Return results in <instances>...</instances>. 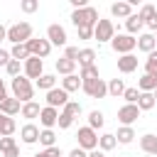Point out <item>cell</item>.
<instances>
[{
	"instance_id": "obj_48",
	"label": "cell",
	"mask_w": 157,
	"mask_h": 157,
	"mask_svg": "<svg viewBox=\"0 0 157 157\" xmlns=\"http://www.w3.org/2000/svg\"><path fill=\"white\" fill-rule=\"evenodd\" d=\"M69 157H88V152H86V150H81V147H74V150L69 152Z\"/></svg>"
},
{
	"instance_id": "obj_30",
	"label": "cell",
	"mask_w": 157,
	"mask_h": 157,
	"mask_svg": "<svg viewBox=\"0 0 157 157\" xmlns=\"http://www.w3.org/2000/svg\"><path fill=\"white\" fill-rule=\"evenodd\" d=\"M20 113H22V118H29V120H32V118H39L42 108H39V103L29 101V103H25V105H22V110H20Z\"/></svg>"
},
{
	"instance_id": "obj_10",
	"label": "cell",
	"mask_w": 157,
	"mask_h": 157,
	"mask_svg": "<svg viewBox=\"0 0 157 157\" xmlns=\"http://www.w3.org/2000/svg\"><path fill=\"white\" fill-rule=\"evenodd\" d=\"M140 108L137 105H132V103H125L123 108H118V120L123 123V125H132L137 118H140Z\"/></svg>"
},
{
	"instance_id": "obj_24",
	"label": "cell",
	"mask_w": 157,
	"mask_h": 157,
	"mask_svg": "<svg viewBox=\"0 0 157 157\" xmlns=\"http://www.w3.org/2000/svg\"><path fill=\"white\" fill-rule=\"evenodd\" d=\"M142 25H145V22H142V17H140L137 12H132V15L125 20V29H128V34H137V32L142 29Z\"/></svg>"
},
{
	"instance_id": "obj_32",
	"label": "cell",
	"mask_w": 157,
	"mask_h": 157,
	"mask_svg": "<svg viewBox=\"0 0 157 157\" xmlns=\"http://www.w3.org/2000/svg\"><path fill=\"white\" fill-rule=\"evenodd\" d=\"M155 93H140V98H137V108L140 110H150V108H155Z\"/></svg>"
},
{
	"instance_id": "obj_51",
	"label": "cell",
	"mask_w": 157,
	"mask_h": 157,
	"mask_svg": "<svg viewBox=\"0 0 157 157\" xmlns=\"http://www.w3.org/2000/svg\"><path fill=\"white\" fill-rule=\"evenodd\" d=\"M145 25H147V27H150V29H152V32H157V15H155V17H152V20H147V22H145Z\"/></svg>"
},
{
	"instance_id": "obj_22",
	"label": "cell",
	"mask_w": 157,
	"mask_h": 157,
	"mask_svg": "<svg viewBox=\"0 0 157 157\" xmlns=\"http://www.w3.org/2000/svg\"><path fill=\"white\" fill-rule=\"evenodd\" d=\"M78 66H81V69H86V66H96V52H93L91 47H86V49L78 52Z\"/></svg>"
},
{
	"instance_id": "obj_42",
	"label": "cell",
	"mask_w": 157,
	"mask_h": 157,
	"mask_svg": "<svg viewBox=\"0 0 157 157\" xmlns=\"http://www.w3.org/2000/svg\"><path fill=\"white\" fill-rule=\"evenodd\" d=\"M20 7H22V12H34V10L39 7V2H37V0H22Z\"/></svg>"
},
{
	"instance_id": "obj_17",
	"label": "cell",
	"mask_w": 157,
	"mask_h": 157,
	"mask_svg": "<svg viewBox=\"0 0 157 157\" xmlns=\"http://www.w3.org/2000/svg\"><path fill=\"white\" fill-rule=\"evenodd\" d=\"M135 69H137V56L135 54H125V56L118 59V71L120 74H132Z\"/></svg>"
},
{
	"instance_id": "obj_6",
	"label": "cell",
	"mask_w": 157,
	"mask_h": 157,
	"mask_svg": "<svg viewBox=\"0 0 157 157\" xmlns=\"http://www.w3.org/2000/svg\"><path fill=\"white\" fill-rule=\"evenodd\" d=\"M83 93L86 96H91V98H103V96H108V83L98 76V78H91V81H83Z\"/></svg>"
},
{
	"instance_id": "obj_39",
	"label": "cell",
	"mask_w": 157,
	"mask_h": 157,
	"mask_svg": "<svg viewBox=\"0 0 157 157\" xmlns=\"http://www.w3.org/2000/svg\"><path fill=\"white\" fill-rule=\"evenodd\" d=\"M123 98H125L128 103H132V105H137V98H140V88H125V93H123Z\"/></svg>"
},
{
	"instance_id": "obj_53",
	"label": "cell",
	"mask_w": 157,
	"mask_h": 157,
	"mask_svg": "<svg viewBox=\"0 0 157 157\" xmlns=\"http://www.w3.org/2000/svg\"><path fill=\"white\" fill-rule=\"evenodd\" d=\"M2 39H7V27L0 25V42H2Z\"/></svg>"
},
{
	"instance_id": "obj_19",
	"label": "cell",
	"mask_w": 157,
	"mask_h": 157,
	"mask_svg": "<svg viewBox=\"0 0 157 157\" xmlns=\"http://www.w3.org/2000/svg\"><path fill=\"white\" fill-rule=\"evenodd\" d=\"M110 15H113V17H125V20H128V17L132 15V5H130L128 0L113 2V5H110Z\"/></svg>"
},
{
	"instance_id": "obj_46",
	"label": "cell",
	"mask_w": 157,
	"mask_h": 157,
	"mask_svg": "<svg viewBox=\"0 0 157 157\" xmlns=\"http://www.w3.org/2000/svg\"><path fill=\"white\" fill-rule=\"evenodd\" d=\"M12 61V56H10V52H5V49H0V66H7Z\"/></svg>"
},
{
	"instance_id": "obj_29",
	"label": "cell",
	"mask_w": 157,
	"mask_h": 157,
	"mask_svg": "<svg viewBox=\"0 0 157 157\" xmlns=\"http://www.w3.org/2000/svg\"><path fill=\"white\" fill-rule=\"evenodd\" d=\"M123 93H125V83H123V78H110V81H108V96L118 98V96H123Z\"/></svg>"
},
{
	"instance_id": "obj_14",
	"label": "cell",
	"mask_w": 157,
	"mask_h": 157,
	"mask_svg": "<svg viewBox=\"0 0 157 157\" xmlns=\"http://www.w3.org/2000/svg\"><path fill=\"white\" fill-rule=\"evenodd\" d=\"M39 128L34 125V123H27V125H22V130H20V137H22V142L25 145H34L37 140H39Z\"/></svg>"
},
{
	"instance_id": "obj_50",
	"label": "cell",
	"mask_w": 157,
	"mask_h": 157,
	"mask_svg": "<svg viewBox=\"0 0 157 157\" xmlns=\"http://www.w3.org/2000/svg\"><path fill=\"white\" fill-rule=\"evenodd\" d=\"M2 157H20V147H12V150L2 152Z\"/></svg>"
},
{
	"instance_id": "obj_36",
	"label": "cell",
	"mask_w": 157,
	"mask_h": 157,
	"mask_svg": "<svg viewBox=\"0 0 157 157\" xmlns=\"http://www.w3.org/2000/svg\"><path fill=\"white\" fill-rule=\"evenodd\" d=\"M22 69H25V66H22V64H20L17 59H12V61H10L7 66H5V71H7V74H10L12 78H17V76H22V74H20Z\"/></svg>"
},
{
	"instance_id": "obj_16",
	"label": "cell",
	"mask_w": 157,
	"mask_h": 157,
	"mask_svg": "<svg viewBox=\"0 0 157 157\" xmlns=\"http://www.w3.org/2000/svg\"><path fill=\"white\" fill-rule=\"evenodd\" d=\"M140 150H142L145 155H155V157H157V135L145 132V135L140 137Z\"/></svg>"
},
{
	"instance_id": "obj_20",
	"label": "cell",
	"mask_w": 157,
	"mask_h": 157,
	"mask_svg": "<svg viewBox=\"0 0 157 157\" xmlns=\"http://www.w3.org/2000/svg\"><path fill=\"white\" fill-rule=\"evenodd\" d=\"M17 130V125H15V118H10V115H2L0 113V137H12V132Z\"/></svg>"
},
{
	"instance_id": "obj_2",
	"label": "cell",
	"mask_w": 157,
	"mask_h": 157,
	"mask_svg": "<svg viewBox=\"0 0 157 157\" xmlns=\"http://www.w3.org/2000/svg\"><path fill=\"white\" fill-rule=\"evenodd\" d=\"M12 98H17L22 105L29 103V101L34 98V88H32V83H29L27 76H17V78H12Z\"/></svg>"
},
{
	"instance_id": "obj_33",
	"label": "cell",
	"mask_w": 157,
	"mask_h": 157,
	"mask_svg": "<svg viewBox=\"0 0 157 157\" xmlns=\"http://www.w3.org/2000/svg\"><path fill=\"white\" fill-rule=\"evenodd\" d=\"M103 123H105V118H103L101 110H91V113H88V128L98 130V128H103Z\"/></svg>"
},
{
	"instance_id": "obj_37",
	"label": "cell",
	"mask_w": 157,
	"mask_h": 157,
	"mask_svg": "<svg viewBox=\"0 0 157 157\" xmlns=\"http://www.w3.org/2000/svg\"><path fill=\"white\" fill-rule=\"evenodd\" d=\"M78 76H81V81L98 78V66H86V69H81V71H78Z\"/></svg>"
},
{
	"instance_id": "obj_44",
	"label": "cell",
	"mask_w": 157,
	"mask_h": 157,
	"mask_svg": "<svg viewBox=\"0 0 157 157\" xmlns=\"http://www.w3.org/2000/svg\"><path fill=\"white\" fill-rule=\"evenodd\" d=\"M78 52H81V49H78V47H66V54H64V56H66V59H71V61H76V64H78Z\"/></svg>"
},
{
	"instance_id": "obj_47",
	"label": "cell",
	"mask_w": 157,
	"mask_h": 157,
	"mask_svg": "<svg viewBox=\"0 0 157 157\" xmlns=\"http://www.w3.org/2000/svg\"><path fill=\"white\" fill-rule=\"evenodd\" d=\"M44 155H47V157H61V150H59V147L54 145V147H49V150H44Z\"/></svg>"
},
{
	"instance_id": "obj_15",
	"label": "cell",
	"mask_w": 157,
	"mask_h": 157,
	"mask_svg": "<svg viewBox=\"0 0 157 157\" xmlns=\"http://www.w3.org/2000/svg\"><path fill=\"white\" fill-rule=\"evenodd\" d=\"M155 47H157V39H155V34H152V32H145V34H140V37H137V49H140V52L152 54V52H155Z\"/></svg>"
},
{
	"instance_id": "obj_7",
	"label": "cell",
	"mask_w": 157,
	"mask_h": 157,
	"mask_svg": "<svg viewBox=\"0 0 157 157\" xmlns=\"http://www.w3.org/2000/svg\"><path fill=\"white\" fill-rule=\"evenodd\" d=\"M113 37H115V25L110 20H98V25L93 29V39H98V42H113Z\"/></svg>"
},
{
	"instance_id": "obj_45",
	"label": "cell",
	"mask_w": 157,
	"mask_h": 157,
	"mask_svg": "<svg viewBox=\"0 0 157 157\" xmlns=\"http://www.w3.org/2000/svg\"><path fill=\"white\" fill-rule=\"evenodd\" d=\"M93 29H96V27H81V29H78V39H91V37H93Z\"/></svg>"
},
{
	"instance_id": "obj_25",
	"label": "cell",
	"mask_w": 157,
	"mask_h": 157,
	"mask_svg": "<svg viewBox=\"0 0 157 157\" xmlns=\"http://www.w3.org/2000/svg\"><path fill=\"white\" fill-rule=\"evenodd\" d=\"M115 140H118L120 145H130V142L135 140V130H132L130 125H123V128H118V135H115Z\"/></svg>"
},
{
	"instance_id": "obj_3",
	"label": "cell",
	"mask_w": 157,
	"mask_h": 157,
	"mask_svg": "<svg viewBox=\"0 0 157 157\" xmlns=\"http://www.w3.org/2000/svg\"><path fill=\"white\" fill-rule=\"evenodd\" d=\"M7 39L12 44H27L32 39V25L29 22H15L12 27H7Z\"/></svg>"
},
{
	"instance_id": "obj_34",
	"label": "cell",
	"mask_w": 157,
	"mask_h": 157,
	"mask_svg": "<svg viewBox=\"0 0 157 157\" xmlns=\"http://www.w3.org/2000/svg\"><path fill=\"white\" fill-rule=\"evenodd\" d=\"M39 142L44 145V150L54 147V145H56V135H54V130H42V132H39Z\"/></svg>"
},
{
	"instance_id": "obj_21",
	"label": "cell",
	"mask_w": 157,
	"mask_h": 157,
	"mask_svg": "<svg viewBox=\"0 0 157 157\" xmlns=\"http://www.w3.org/2000/svg\"><path fill=\"white\" fill-rule=\"evenodd\" d=\"M20 110H22V105H20L17 98H5V101L0 103V113H2V115H10V118H12V115L20 113Z\"/></svg>"
},
{
	"instance_id": "obj_31",
	"label": "cell",
	"mask_w": 157,
	"mask_h": 157,
	"mask_svg": "<svg viewBox=\"0 0 157 157\" xmlns=\"http://www.w3.org/2000/svg\"><path fill=\"white\" fill-rule=\"evenodd\" d=\"M115 145H118V140H115V135H113V132H105V135H101V137H98V147H101L103 152L113 150Z\"/></svg>"
},
{
	"instance_id": "obj_49",
	"label": "cell",
	"mask_w": 157,
	"mask_h": 157,
	"mask_svg": "<svg viewBox=\"0 0 157 157\" xmlns=\"http://www.w3.org/2000/svg\"><path fill=\"white\" fill-rule=\"evenodd\" d=\"M5 98H10V96H7V88H5V81L0 78V103H2Z\"/></svg>"
},
{
	"instance_id": "obj_43",
	"label": "cell",
	"mask_w": 157,
	"mask_h": 157,
	"mask_svg": "<svg viewBox=\"0 0 157 157\" xmlns=\"http://www.w3.org/2000/svg\"><path fill=\"white\" fill-rule=\"evenodd\" d=\"M12 147H17L15 145V137H0V152H7Z\"/></svg>"
},
{
	"instance_id": "obj_5",
	"label": "cell",
	"mask_w": 157,
	"mask_h": 157,
	"mask_svg": "<svg viewBox=\"0 0 157 157\" xmlns=\"http://www.w3.org/2000/svg\"><path fill=\"white\" fill-rule=\"evenodd\" d=\"M78 147L81 150H86V152H91V150H98V135H96V130L93 128H78Z\"/></svg>"
},
{
	"instance_id": "obj_40",
	"label": "cell",
	"mask_w": 157,
	"mask_h": 157,
	"mask_svg": "<svg viewBox=\"0 0 157 157\" xmlns=\"http://www.w3.org/2000/svg\"><path fill=\"white\" fill-rule=\"evenodd\" d=\"M71 123H74V115H69V113H59V120H56V125L61 128V130H66V128H71Z\"/></svg>"
},
{
	"instance_id": "obj_35",
	"label": "cell",
	"mask_w": 157,
	"mask_h": 157,
	"mask_svg": "<svg viewBox=\"0 0 157 157\" xmlns=\"http://www.w3.org/2000/svg\"><path fill=\"white\" fill-rule=\"evenodd\" d=\"M145 74L157 76V49L152 54H147V59H145Z\"/></svg>"
},
{
	"instance_id": "obj_56",
	"label": "cell",
	"mask_w": 157,
	"mask_h": 157,
	"mask_svg": "<svg viewBox=\"0 0 157 157\" xmlns=\"http://www.w3.org/2000/svg\"><path fill=\"white\" fill-rule=\"evenodd\" d=\"M155 39H157V32H155Z\"/></svg>"
},
{
	"instance_id": "obj_13",
	"label": "cell",
	"mask_w": 157,
	"mask_h": 157,
	"mask_svg": "<svg viewBox=\"0 0 157 157\" xmlns=\"http://www.w3.org/2000/svg\"><path fill=\"white\" fill-rule=\"evenodd\" d=\"M56 120H59V110H56V108L44 105V108H42V113H39V123L44 125V130H52V128L56 125Z\"/></svg>"
},
{
	"instance_id": "obj_41",
	"label": "cell",
	"mask_w": 157,
	"mask_h": 157,
	"mask_svg": "<svg viewBox=\"0 0 157 157\" xmlns=\"http://www.w3.org/2000/svg\"><path fill=\"white\" fill-rule=\"evenodd\" d=\"M64 113H69V115H74V118H76V115L81 113V103H76V101H69V103L64 105Z\"/></svg>"
},
{
	"instance_id": "obj_28",
	"label": "cell",
	"mask_w": 157,
	"mask_h": 157,
	"mask_svg": "<svg viewBox=\"0 0 157 157\" xmlns=\"http://www.w3.org/2000/svg\"><path fill=\"white\" fill-rule=\"evenodd\" d=\"M10 56L17 59V61H27V59H29V49H27V44H12Z\"/></svg>"
},
{
	"instance_id": "obj_54",
	"label": "cell",
	"mask_w": 157,
	"mask_h": 157,
	"mask_svg": "<svg viewBox=\"0 0 157 157\" xmlns=\"http://www.w3.org/2000/svg\"><path fill=\"white\" fill-rule=\"evenodd\" d=\"M34 157H47V155H44V152H39V155H34Z\"/></svg>"
},
{
	"instance_id": "obj_8",
	"label": "cell",
	"mask_w": 157,
	"mask_h": 157,
	"mask_svg": "<svg viewBox=\"0 0 157 157\" xmlns=\"http://www.w3.org/2000/svg\"><path fill=\"white\" fill-rule=\"evenodd\" d=\"M27 49H29V56H39V59H44V56H49V52H52V44H49V39H29L27 42Z\"/></svg>"
},
{
	"instance_id": "obj_52",
	"label": "cell",
	"mask_w": 157,
	"mask_h": 157,
	"mask_svg": "<svg viewBox=\"0 0 157 157\" xmlns=\"http://www.w3.org/2000/svg\"><path fill=\"white\" fill-rule=\"evenodd\" d=\"M88 157H105V155H103V150H91Z\"/></svg>"
},
{
	"instance_id": "obj_12",
	"label": "cell",
	"mask_w": 157,
	"mask_h": 157,
	"mask_svg": "<svg viewBox=\"0 0 157 157\" xmlns=\"http://www.w3.org/2000/svg\"><path fill=\"white\" fill-rule=\"evenodd\" d=\"M42 69H44V64H42L39 56H29V59L25 61V76H27V78H39V76L44 74Z\"/></svg>"
},
{
	"instance_id": "obj_27",
	"label": "cell",
	"mask_w": 157,
	"mask_h": 157,
	"mask_svg": "<svg viewBox=\"0 0 157 157\" xmlns=\"http://www.w3.org/2000/svg\"><path fill=\"white\" fill-rule=\"evenodd\" d=\"M37 88H39V91H52V88H56V76L42 74V76L37 78Z\"/></svg>"
},
{
	"instance_id": "obj_26",
	"label": "cell",
	"mask_w": 157,
	"mask_h": 157,
	"mask_svg": "<svg viewBox=\"0 0 157 157\" xmlns=\"http://www.w3.org/2000/svg\"><path fill=\"white\" fill-rule=\"evenodd\" d=\"M74 69H76V61H71V59H66V56L56 59V71H59V74L71 76V74H74Z\"/></svg>"
},
{
	"instance_id": "obj_23",
	"label": "cell",
	"mask_w": 157,
	"mask_h": 157,
	"mask_svg": "<svg viewBox=\"0 0 157 157\" xmlns=\"http://www.w3.org/2000/svg\"><path fill=\"white\" fill-rule=\"evenodd\" d=\"M81 86H83V81H81V76H76V74H71V76H64V78H61V88H64L66 93L78 91Z\"/></svg>"
},
{
	"instance_id": "obj_18",
	"label": "cell",
	"mask_w": 157,
	"mask_h": 157,
	"mask_svg": "<svg viewBox=\"0 0 157 157\" xmlns=\"http://www.w3.org/2000/svg\"><path fill=\"white\" fill-rule=\"evenodd\" d=\"M137 88H140V93H155V91H157V76L142 74L140 81H137Z\"/></svg>"
},
{
	"instance_id": "obj_9",
	"label": "cell",
	"mask_w": 157,
	"mask_h": 157,
	"mask_svg": "<svg viewBox=\"0 0 157 157\" xmlns=\"http://www.w3.org/2000/svg\"><path fill=\"white\" fill-rule=\"evenodd\" d=\"M47 39L52 47H66V29L61 25H49L47 27Z\"/></svg>"
},
{
	"instance_id": "obj_4",
	"label": "cell",
	"mask_w": 157,
	"mask_h": 157,
	"mask_svg": "<svg viewBox=\"0 0 157 157\" xmlns=\"http://www.w3.org/2000/svg\"><path fill=\"white\" fill-rule=\"evenodd\" d=\"M110 47H113L115 54L125 56V54H132V49L137 47V39H135L132 34H115L113 42H110Z\"/></svg>"
},
{
	"instance_id": "obj_11",
	"label": "cell",
	"mask_w": 157,
	"mask_h": 157,
	"mask_svg": "<svg viewBox=\"0 0 157 157\" xmlns=\"http://www.w3.org/2000/svg\"><path fill=\"white\" fill-rule=\"evenodd\" d=\"M69 103V93L64 88H52L47 91V105L49 108H64Z\"/></svg>"
},
{
	"instance_id": "obj_38",
	"label": "cell",
	"mask_w": 157,
	"mask_h": 157,
	"mask_svg": "<svg viewBox=\"0 0 157 157\" xmlns=\"http://www.w3.org/2000/svg\"><path fill=\"white\" fill-rule=\"evenodd\" d=\"M140 17H142V22H147V20H152L155 15H157V10H155V5H142L140 7V12H137Z\"/></svg>"
},
{
	"instance_id": "obj_55",
	"label": "cell",
	"mask_w": 157,
	"mask_h": 157,
	"mask_svg": "<svg viewBox=\"0 0 157 157\" xmlns=\"http://www.w3.org/2000/svg\"><path fill=\"white\" fill-rule=\"evenodd\" d=\"M155 101H157V91H155Z\"/></svg>"
},
{
	"instance_id": "obj_1",
	"label": "cell",
	"mask_w": 157,
	"mask_h": 157,
	"mask_svg": "<svg viewBox=\"0 0 157 157\" xmlns=\"http://www.w3.org/2000/svg\"><path fill=\"white\" fill-rule=\"evenodd\" d=\"M98 10L96 7H81V10H74L71 12V22H74V27L76 29H81V27H96L98 25Z\"/></svg>"
}]
</instances>
